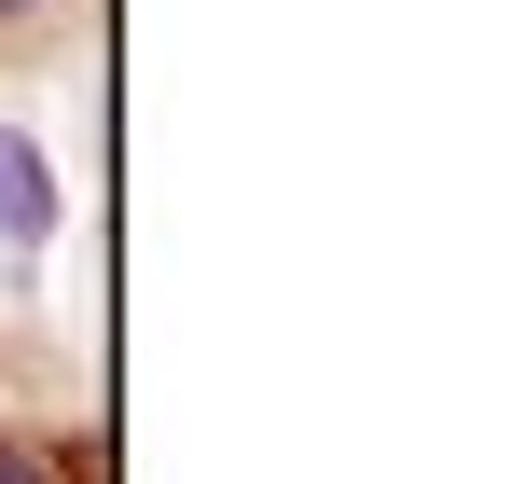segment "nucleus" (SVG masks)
<instances>
[{
	"label": "nucleus",
	"instance_id": "obj_1",
	"mask_svg": "<svg viewBox=\"0 0 512 484\" xmlns=\"http://www.w3.org/2000/svg\"><path fill=\"white\" fill-rule=\"evenodd\" d=\"M42 222H56V166H42V153H28V139H14V125H0V236L28 249V236H42Z\"/></svg>",
	"mask_w": 512,
	"mask_h": 484
},
{
	"label": "nucleus",
	"instance_id": "obj_2",
	"mask_svg": "<svg viewBox=\"0 0 512 484\" xmlns=\"http://www.w3.org/2000/svg\"><path fill=\"white\" fill-rule=\"evenodd\" d=\"M0 484H42V471H28V457H0Z\"/></svg>",
	"mask_w": 512,
	"mask_h": 484
},
{
	"label": "nucleus",
	"instance_id": "obj_3",
	"mask_svg": "<svg viewBox=\"0 0 512 484\" xmlns=\"http://www.w3.org/2000/svg\"><path fill=\"white\" fill-rule=\"evenodd\" d=\"M0 14H28V0H0Z\"/></svg>",
	"mask_w": 512,
	"mask_h": 484
}]
</instances>
